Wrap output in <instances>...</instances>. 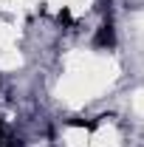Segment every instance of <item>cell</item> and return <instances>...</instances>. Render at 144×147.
Segmentation results:
<instances>
[{
	"label": "cell",
	"mask_w": 144,
	"mask_h": 147,
	"mask_svg": "<svg viewBox=\"0 0 144 147\" xmlns=\"http://www.w3.org/2000/svg\"><path fill=\"white\" fill-rule=\"evenodd\" d=\"M93 45H96V48H113V45H116V28H113V20H105V23L96 28Z\"/></svg>",
	"instance_id": "cell-1"
},
{
	"label": "cell",
	"mask_w": 144,
	"mask_h": 147,
	"mask_svg": "<svg viewBox=\"0 0 144 147\" xmlns=\"http://www.w3.org/2000/svg\"><path fill=\"white\" fill-rule=\"evenodd\" d=\"M6 136V127H3V119H0V139Z\"/></svg>",
	"instance_id": "cell-2"
}]
</instances>
